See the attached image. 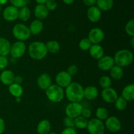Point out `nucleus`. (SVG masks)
Returning a JSON list of instances; mask_svg holds the SVG:
<instances>
[{"mask_svg":"<svg viewBox=\"0 0 134 134\" xmlns=\"http://www.w3.org/2000/svg\"><path fill=\"white\" fill-rule=\"evenodd\" d=\"M65 95L70 102H80L84 99V88L78 82H71L65 87Z\"/></svg>","mask_w":134,"mask_h":134,"instance_id":"f257e3e1","label":"nucleus"},{"mask_svg":"<svg viewBox=\"0 0 134 134\" xmlns=\"http://www.w3.org/2000/svg\"><path fill=\"white\" fill-rule=\"evenodd\" d=\"M28 53L31 59L39 60L46 57L48 51L44 43L41 42H34L29 46Z\"/></svg>","mask_w":134,"mask_h":134,"instance_id":"f03ea898","label":"nucleus"},{"mask_svg":"<svg viewBox=\"0 0 134 134\" xmlns=\"http://www.w3.org/2000/svg\"><path fill=\"white\" fill-rule=\"evenodd\" d=\"M115 64L120 67L130 65L133 61V54L128 49H121L115 54L113 57Z\"/></svg>","mask_w":134,"mask_h":134,"instance_id":"7ed1b4c3","label":"nucleus"},{"mask_svg":"<svg viewBox=\"0 0 134 134\" xmlns=\"http://www.w3.org/2000/svg\"><path fill=\"white\" fill-rule=\"evenodd\" d=\"M46 96L50 101L52 102H59L64 97V91L62 87L57 84H51L45 90Z\"/></svg>","mask_w":134,"mask_h":134,"instance_id":"20e7f679","label":"nucleus"},{"mask_svg":"<svg viewBox=\"0 0 134 134\" xmlns=\"http://www.w3.org/2000/svg\"><path fill=\"white\" fill-rule=\"evenodd\" d=\"M13 35L18 41H24L27 40L31 37L29 27L22 23L16 24L13 28Z\"/></svg>","mask_w":134,"mask_h":134,"instance_id":"39448f33","label":"nucleus"},{"mask_svg":"<svg viewBox=\"0 0 134 134\" xmlns=\"http://www.w3.org/2000/svg\"><path fill=\"white\" fill-rule=\"evenodd\" d=\"M86 128L90 134H104L105 130L103 121L97 118L90 120L88 122Z\"/></svg>","mask_w":134,"mask_h":134,"instance_id":"423d86ee","label":"nucleus"},{"mask_svg":"<svg viewBox=\"0 0 134 134\" xmlns=\"http://www.w3.org/2000/svg\"><path fill=\"white\" fill-rule=\"evenodd\" d=\"M26 50V45L24 42L16 41L10 46V54L12 57L19 59L24 55Z\"/></svg>","mask_w":134,"mask_h":134,"instance_id":"0eeeda50","label":"nucleus"},{"mask_svg":"<svg viewBox=\"0 0 134 134\" xmlns=\"http://www.w3.org/2000/svg\"><path fill=\"white\" fill-rule=\"evenodd\" d=\"M82 109L83 107L80 102H71L66 106L65 112L67 116L75 118L76 117L81 115Z\"/></svg>","mask_w":134,"mask_h":134,"instance_id":"6e6552de","label":"nucleus"},{"mask_svg":"<svg viewBox=\"0 0 134 134\" xmlns=\"http://www.w3.org/2000/svg\"><path fill=\"white\" fill-rule=\"evenodd\" d=\"M104 124L105 128H107L109 131L113 133H116L119 131L122 127L120 120L116 116L108 117L105 120V122Z\"/></svg>","mask_w":134,"mask_h":134,"instance_id":"1a4fd4ad","label":"nucleus"},{"mask_svg":"<svg viewBox=\"0 0 134 134\" xmlns=\"http://www.w3.org/2000/svg\"><path fill=\"white\" fill-rule=\"evenodd\" d=\"M105 38V34L103 30L99 28H94L88 34V39L92 44H99L103 42Z\"/></svg>","mask_w":134,"mask_h":134,"instance_id":"9d476101","label":"nucleus"},{"mask_svg":"<svg viewBox=\"0 0 134 134\" xmlns=\"http://www.w3.org/2000/svg\"><path fill=\"white\" fill-rule=\"evenodd\" d=\"M56 84L62 88H65L72 82V78L67 71H61L56 76Z\"/></svg>","mask_w":134,"mask_h":134,"instance_id":"9b49d317","label":"nucleus"},{"mask_svg":"<svg viewBox=\"0 0 134 134\" xmlns=\"http://www.w3.org/2000/svg\"><path fill=\"white\" fill-rule=\"evenodd\" d=\"M18 11L19 9L13 5H9L4 9L3 17L6 21L13 22L18 18Z\"/></svg>","mask_w":134,"mask_h":134,"instance_id":"f8f14e48","label":"nucleus"},{"mask_svg":"<svg viewBox=\"0 0 134 134\" xmlns=\"http://www.w3.org/2000/svg\"><path fill=\"white\" fill-rule=\"evenodd\" d=\"M113 57L109 55H103L102 58L98 59V66L99 69L103 71L110 70L111 68L115 65Z\"/></svg>","mask_w":134,"mask_h":134,"instance_id":"ddd939ff","label":"nucleus"},{"mask_svg":"<svg viewBox=\"0 0 134 134\" xmlns=\"http://www.w3.org/2000/svg\"><path fill=\"white\" fill-rule=\"evenodd\" d=\"M118 93L115 89L112 87L103 89L102 91V97L103 101L108 103L115 102L116 99L118 98Z\"/></svg>","mask_w":134,"mask_h":134,"instance_id":"4468645a","label":"nucleus"},{"mask_svg":"<svg viewBox=\"0 0 134 134\" xmlns=\"http://www.w3.org/2000/svg\"><path fill=\"white\" fill-rule=\"evenodd\" d=\"M87 17L92 22H98L102 18V11L97 6L90 7L87 10Z\"/></svg>","mask_w":134,"mask_h":134,"instance_id":"2eb2a0df","label":"nucleus"},{"mask_svg":"<svg viewBox=\"0 0 134 134\" xmlns=\"http://www.w3.org/2000/svg\"><path fill=\"white\" fill-rule=\"evenodd\" d=\"M38 87L42 90L45 91L52 84V79L49 74L46 73L41 74L37 80Z\"/></svg>","mask_w":134,"mask_h":134,"instance_id":"dca6fc26","label":"nucleus"},{"mask_svg":"<svg viewBox=\"0 0 134 134\" xmlns=\"http://www.w3.org/2000/svg\"><path fill=\"white\" fill-rule=\"evenodd\" d=\"M14 73L10 70H4L0 74V80L5 85H10L14 83Z\"/></svg>","mask_w":134,"mask_h":134,"instance_id":"f3484780","label":"nucleus"},{"mask_svg":"<svg viewBox=\"0 0 134 134\" xmlns=\"http://www.w3.org/2000/svg\"><path fill=\"white\" fill-rule=\"evenodd\" d=\"M49 11L44 4H37L34 9V14L37 19L44 20L48 17Z\"/></svg>","mask_w":134,"mask_h":134,"instance_id":"a211bd4d","label":"nucleus"},{"mask_svg":"<svg viewBox=\"0 0 134 134\" xmlns=\"http://www.w3.org/2000/svg\"><path fill=\"white\" fill-rule=\"evenodd\" d=\"M90 55L93 59L98 60L104 55L103 48L99 44H92L89 49Z\"/></svg>","mask_w":134,"mask_h":134,"instance_id":"6ab92c4d","label":"nucleus"},{"mask_svg":"<svg viewBox=\"0 0 134 134\" xmlns=\"http://www.w3.org/2000/svg\"><path fill=\"white\" fill-rule=\"evenodd\" d=\"M30 31L32 35H37L43 30V23L41 20L36 19L33 20L30 25Z\"/></svg>","mask_w":134,"mask_h":134,"instance_id":"aec40b11","label":"nucleus"},{"mask_svg":"<svg viewBox=\"0 0 134 134\" xmlns=\"http://www.w3.org/2000/svg\"><path fill=\"white\" fill-rule=\"evenodd\" d=\"M98 96V90L96 87L89 85L84 89V97L88 100H94Z\"/></svg>","mask_w":134,"mask_h":134,"instance_id":"412c9836","label":"nucleus"},{"mask_svg":"<svg viewBox=\"0 0 134 134\" xmlns=\"http://www.w3.org/2000/svg\"><path fill=\"white\" fill-rule=\"evenodd\" d=\"M122 97L126 101H132L134 99V85L131 84L126 85L122 91Z\"/></svg>","mask_w":134,"mask_h":134,"instance_id":"4be33fe9","label":"nucleus"},{"mask_svg":"<svg viewBox=\"0 0 134 134\" xmlns=\"http://www.w3.org/2000/svg\"><path fill=\"white\" fill-rule=\"evenodd\" d=\"M51 124L48 120H43L41 121L37 127L38 134H48L51 132Z\"/></svg>","mask_w":134,"mask_h":134,"instance_id":"5701e85b","label":"nucleus"},{"mask_svg":"<svg viewBox=\"0 0 134 134\" xmlns=\"http://www.w3.org/2000/svg\"><path fill=\"white\" fill-rule=\"evenodd\" d=\"M10 43L5 38H0V55L7 56L10 54Z\"/></svg>","mask_w":134,"mask_h":134,"instance_id":"b1692460","label":"nucleus"},{"mask_svg":"<svg viewBox=\"0 0 134 134\" xmlns=\"http://www.w3.org/2000/svg\"><path fill=\"white\" fill-rule=\"evenodd\" d=\"M9 91L11 95L17 98V97H20L23 95L24 89L21 85L13 83L9 85Z\"/></svg>","mask_w":134,"mask_h":134,"instance_id":"393cba45","label":"nucleus"},{"mask_svg":"<svg viewBox=\"0 0 134 134\" xmlns=\"http://www.w3.org/2000/svg\"><path fill=\"white\" fill-rule=\"evenodd\" d=\"M96 6L103 11L111 10L114 5L113 0H96Z\"/></svg>","mask_w":134,"mask_h":134,"instance_id":"a878e982","label":"nucleus"},{"mask_svg":"<svg viewBox=\"0 0 134 134\" xmlns=\"http://www.w3.org/2000/svg\"><path fill=\"white\" fill-rule=\"evenodd\" d=\"M110 75H111V77L114 80H120L124 75V70H123L122 67L115 64L110 70Z\"/></svg>","mask_w":134,"mask_h":134,"instance_id":"bb28decb","label":"nucleus"},{"mask_svg":"<svg viewBox=\"0 0 134 134\" xmlns=\"http://www.w3.org/2000/svg\"><path fill=\"white\" fill-rule=\"evenodd\" d=\"M47 51L51 53L56 54L58 53L60 50V45L57 41L51 40L49 41L46 44Z\"/></svg>","mask_w":134,"mask_h":134,"instance_id":"cd10ccee","label":"nucleus"},{"mask_svg":"<svg viewBox=\"0 0 134 134\" xmlns=\"http://www.w3.org/2000/svg\"><path fill=\"white\" fill-rule=\"evenodd\" d=\"M31 17V12L28 7L24 6L20 8L18 11V18L24 22H26Z\"/></svg>","mask_w":134,"mask_h":134,"instance_id":"c85d7f7f","label":"nucleus"},{"mask_svg":"<svg viewBox=\"0 0 134 134\" xmlns=\"http://www.w3.org/2000/svg\"><path fill=\"white\" fill-rule=\"evenodd\" d=\"M74 120L75 127H77L78 129H85L87 127L88 120L81 115L74 118Z\"/></svg>","mask_w":134,"mask_h":134,"instance_id":"c756f323","label":"nucleus"},{"mask_svg":"<svg viewBox=\"0 0 134 134\" xmlns=\"http://www.w3.org/2000/svg\"><path fill=\"white\" fill-rule=\"evenodd\" d=\"M96 116L98 119L100 120H105L109 117V112L105 107H98L96 111Z\"/></svg>","mask_w":134,"mask_h":134,"instance_id":"7c9ffc66","label":"nucleus"},{"mask_svg":"<svg viewBox=\"0 0 134 134\" xmlns=\"http://www.w3.org/2000/svg\"><path fill=\"white\" fill-rule=\"evenodd\" d=\"M127 102L122 96L118 97L116 101H115V107L119 111H123L125 110L127 107Z\"/></svg>","mask_w":134,"mask_h":134,"instance_id":"2f4dec72","label":"nucleus"},{"mask_svg":"<svg viewBox=\"0 0 134 134\" xmlns=\"http://www.w3.org/2000/svg\"><path fill=\"white\" fill-rule=\"evenodd\" d=\"M99 85L103 89L110 87L112 84V81L110 77L107 76H103L100 78L99 81Z\"/></svg>","mask_w":134,"mask_h":134,"instance_id":"473e14b6","label":"nucleus"},{"mask_svg":"<svg viewBox=\"0 0 134 134\" xmlns=\"http://www.w3.org/2000/svg\"><path fill=\"white\" fill-rule=\"evenodd\" d=\"M92 45V44L88 39V38H83V39L80 41L79 43V48L82 51H88V50H89Z\"/></svg>","mask_w":134,"mask_h":134,"instance_id":"72a5a7b5","label":"nucleus"},{"mask_svg":"<svg viewBox=\"0 0 134 134\" xmlns=\"http://www.w3.org/2000/svg\"><path fill=\"white\" fill-rule=\"evenodd\" d=\"M125 30L126 34L131 37L134 36V20L131 19L128 21L125 26Z\"/></svg>","mask_w":134,"mask_h":134,"instance_id":"f704fd0d","label":"nucleus"},{"mask_svg":"<svg viewBox=\"0 0 134 134\" xmlns=\"http://www.w3.org/2000/svg\"><path fill=\"white\" fill-rule=\"evenodd\" d=\"M12 5L16 7L18 9L27 6V4L29 3V0H9Z\"/></svg>","mask_w":134,"mask_h":134,"instance_id":"c9c22d12","label":"nucleus"},{"mask_svg":"<svg viewBox=\"0 0 134 134\" xmlns=\"http://www.w3.org/2000/svg\"><path fill=\"white\" fill-rule=\"evenodd\" d=\"M45 6L48 10V11H52L56 10L57 8L58 4L55 0H47V2L45 3Z\"/></svg>","mask_w":134,"mask_h":134,"instance_id":"e433bc0d","label":"nucleus"},{"mask_svg":"<svg viewBox=\"0 0 134 134\" xmlns=\"http://www.w3.org/2000/svg\"><path fill=\"white\" fill-rule=\"evenodd\" d=\"M64 125L65 127H75L74 118L66 116L64 119Z\"/></svg>","mask_w":134,"mask_h":134,"instance_id":"4c0bfd02","label":"nucleus"},{"mask_svg":"<svg viewBox=\"0 0 134 134\" xmlns=\"http://www.w3.org/2000/svg\"><path fill=\"white\" fill-rule=\"evenodd\" d=\"M9 64L8 59L5 56L0 55V70H3L5 69Z\"/></svg>","mask_w":134,"mask_h":134,"instance_id":"58836bf2","label":"nucleus"},{"mask_svg":"<svg viewBox=\"0 0 134 134\" xmlns=\"http://www.w3.org/2000/svg\"><path fill=\"white\" fill-rule=\"evenodd\" d=\"M67 72L71 76H73V75H75L78 72V67H77V65L71 64L68 68Z\"/></svg>","mask_w":134,"mask_h":134,"instance_id":"ea45409f","label":"nucleus"},{"mask_svg":"<svg viewBox=\"0 0 134 134\" xmlns=\"http://www.w3.org/2000/svg\"><path fill=\"white\" fill-rule=\"evenodd\" d=\"M61 134H77L75 127H65L62 130Z\"/></svg>","mask_w":134,"mask_h":134,"instance_id":"a19ab883","label":"nucleus"},{"mask_svg":"<svg viewBox=\"0 0 134 134\" xmlns=\"http://www.w3.org/2000/svg\"><path fill=\"white\" fill-rule=\"evenodd\" d=\"M81 115L82 116H83L84 118L88 119V118H89L91 117L92 112L89 109H86V108L84 109L83 108V109H82V112H81Z\"/></svg>","mask_w":134,"mask_h":134,"instance_id":"79ce46f5","label":"nucleus"},{"mask_svg":"<svg viewBox=\"0 0 134 134\" xmlns=\"http://www.w3.org/2000/svg\"><path fill=\"white\" fill-rule=\"evenodd\" d=\"M82 1L83 3L88 7L94 6L96 3V0H82Z\"/></svg>","mask_w":134,"mask_h":134,"instance_id":"37998d69","label":"nucleus"},{"mask_svg":"<svg viewBox=\"0 0 134 134\" xmlns=\"http://www.w3.org/2000/svg\"><path fill=\"white\" fill-rule=\"evenodd\" d=\"M5 124L3 119L0 118V134H3L5 131Z\"/></svg>","mask_w":134,"mask_h":134,"instance_id":"c03bdc74","label":"nucleus"},{"mask_svg":"<svg viewBox=\"0 0 134 134\" xmlns=\"http://www.w3.org/2000/svg\"><path fill=\"white\" fill-rule=\"evenodd\" d=\"M23 78L20 76H15L14 78V83L17 84H19V85H21L23 82Z\"/></svg>","mask_w":134,"mask_h":134,"instance_id":"a18cd8bd","label":"nucleus"},{"mask_svg":"<svg viewBox=\"0 0 134 134\" xmlns=\"http://www.w3.org/2000/svg\"><path fill=\"white\" fill-rule=\"evenodd\" d=\"M75 0H63V2L66 5H71V4L73 3Z\"/></svg>","mask_w":134,"mask_h":134,"instance_id":"49530a36","label":"nucleus"},{"mask_svg":"<svg viewBox=\"0 0 134 134\" xmlns=\"http://www.w3.org/2000/svg\"><path fill=\"white\" fill-rule=\"evenodd\" d=\"M37 3L38 4H45V3L47 2V0H35Z\"/></svg>","mask_w":134,"mask_h":134,"instance_id":"de8ad7c7","label":"nucleus"},{"mask_svg":"<svg viewBox=\"0 0 134 134\" xmlns=\"http://www.w3.org/2000/svg\"><path fill=\"white\" fill-rule=\"evenodd\" d=\"M130 45L132 46V48L134 47V36L131 37V40H130Z\"/></svg>","mask_w":134,"mask_h":134,"instance_id":"09e8293b","label":"nucleus"},{"mask_svg":"<svg viewBox=\"0 0 134 134\" xmlns=\"http://www.w3.org/2000/svg\"><path fill=\"white\" fill-rule=\"evenodd\" d=\"M8 0H0V5H5L7 3Z\"/></svg>","mask_w":134,"mask_h":134,"instance_id":"8fccbe9b","label":"nucleus"},{"mask_svg":"<svg viewBox=\"0 0 134 134\" xmlns=\"http://www.w3.org/2000/svg\"><path fill=\"white\" fill-rule=\"evenodd\" d=\"M16 99L17 102H20V101H21L20 97H17V98H16Z\"/></svg>","mask_w":134,"mask_h":134,"instance_id":"3c124183","label":"nucleus"},{"mask_svg":"<svg viewBox=\"0 0 134 134\" xmlns=\"http://www.w3.org/2000/svg\"><path fill=\"white\" fill-rule=\"evenodd\" d=\"M48 134H57V133H54V132H50V133H48Z\"/></svg>","mask_w":134,"mask_h":134,"instance_id":"603ef678","label":"nucleus"},{"mask_svg":"<svg viewBox=\"0 0 134 134\" xmlns=\"http://www.w3.org/2000/svg\"><path fill=\"white\" fill-rule=\"evenodd\" d=\"M1 5H0V12H1Z\"/></svg>","mask_w":134,"mask_h":134,"instance_id":"864d4df0","label":"nucleus"}]
</instances>
